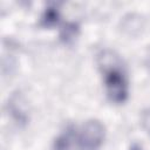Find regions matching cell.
<instances>
[{
    "label": "cell",
    "instance_id": "obj_1",
    "mask_svg": "<svg viewBox=\"0 0 150 150\" xmlns=\"http://www.w3.org/2000/svg\"><path fill=\"white\" fill-rule=\"evenodd\" d=\"M98 66L104 75V86L109 100L115 103H123L128 98V82L118 56L105 49L98 55Z\"/></svg>",
    "mask_w": 150,
    "mask_h": 150
},
{
    "label": "cell",
    "instance_id": "obj_2",
    "mask_svg": "<svg viewBox=\"0 0 150 150\" xmlns=\"http://www.w3.org/2000/svg\"><path fill=\"white\" fill-rule=\"evenodd\" d=\"M104 125L98 120L87 121L79 135V143L86 150H96L103 142Z\"/></svg>",
    "mask_w": 150,
    "mask_h": 150
},
{
    "label": "cell",
    "instance_id": "obj_3",
    "mask_svg": "<svg viewBox=\"0 0 150 150\" xmlns=\"http://www.w3.org/2000/svg\"><path fill=\"white\" fill-rule=\"evenodd\" d=\"M75 136H76L75 129L71 125H69L55 138L53 144V150H70Z\"/></svg>",
    "mask_w": 150,
    "mask_h": 150
},
{
    "label": "cell",
    "instance_id": "obj_4",
    "mask_svg": "<svg viewBox=\"0 0 150 150\" xmlns=\"http://www.w3.org/2000/svg\"><path fill=\"white\" fill-rule=\"evenodd\" d=\"M8 107H9V111H11L12 116L15 118V121H18L20 123H25L27 121V114L23 108V102H22L20 95L14 94L9 100Z\"/></svg>",
    "mask_w": 150,
    "mask_h": 150
},
{
    "label": "cell",
    "instance_id": "obj_5",
    "mask_svg": "<svg viewBox=\"0 0 150 150\" xmlns=\"http://www.w3.org/2000/svg\"><path fill=\"white\" fill-rule=\"evenodd\" d=\"M79 32L80 27L76 22H67L66 25L62 26L60 30V40L66 45H70L77 38Z\"/></svg>",
    "mask_w": 150,
    "mask_h": 150
},
{
    "label": "cell",
    "instance_id": "obj_6",
    "mask_svg": "<svg viewBox=\"0 0 150 150\" xmlns=\"http://www.w3.org/2000/svg\"><path fill=\"white\" fill-rule=\"evenodd\" d=\"M60 19V13H59V9L56 6L52 5V6H48L45 12L42 13L41 15V19H40V25L42 27H52L54 26L55 23H57Z\"/></svg>",
    "mask_w": 150,
    "mask_h": 150
},
{
    "label": "cell",
    "instance_id": "obj_7",
    "mask_svg": "<svg viewBox=\"0 0 150 150\" xmlns=\"http://www.w3.org/2000/svg\"><path fill=\"white\" fill-rule=\"evenodd\" d=\"M141 124L146 134L150 135V108H146L141 114Z\"/></svg>",
    "mask_w": 150,
    "mask_h": 150
},
{
    "label": "cell",
    "instance_id": "obj_8",
    "mask_svg": "<svg viewBox=\"0 0 150 150\" xmlns=\"http://www.w3.org/2000/svg\"><path fill=\"white\" fill-rule=\"evenodd\" d=\"M129 150H143V148L139 145V144H137V143H134L130 148H129Z\"/></svg>",
    "mask_w": 150,
    "mask_h": 150
},
{
    "label": "cell",
    "instance_id": "obj_9",
    "mask_svg": "<svg viewBox=\"0 0 150 150\" xmlns=\"http://www.w3.org/2000/svg\"><path fill=\"white\" fill-rule=\"evenodd\" d=\"M146 62H148V66L150 67V54L148 55V57H146Z\"/></svg>",
    "mask_w": 150,
    "mask_h": 150
}]
</instances>
